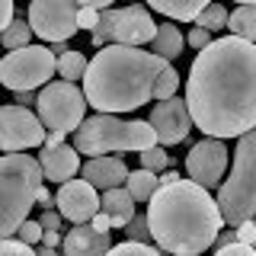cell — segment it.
I'll list each match as a JSON object with an SVG mask.
<instances>
[{"mask_svg": "<svg viewBox=\"0 0 256 256\" xmlns=\"http://www.w3.org/2000/svg\"><path fill=\"white\" fill-rule=\"evenodd\" d=\"M186 109L205 138H240L256 125V45L224 36L198 48L186 80Z\"/></svg>", "mask_w": 256, "mask_h": 256, "instance_id": "1", "label": "cell"}, {"mask_svg": "<svg viewBox=\"0 0 256 256\" xmlns=\"http://www.w3.org/2000/svg\"><path fill=\"white\" fill-rule=\"evenodd\" d=\"M144 221L157 250L173 256H202L224 228L214 198L192 180L157 186L148 198Z\"/></svg>", "mask_w": 256, "mask_h": 256, "instance_id": "2", "label": "cell"}, {"mask_svg": "<svg viewBox=\"0 0 256 256\" xmlns=\"http://www.w3.org/2000/svg\"><path fill=\"white\" fill-rule=\"evenodd\" d=\"M164 58L132 45H102L84 70V100L96 112H134L150 102L154 80L164 70Z\"/></svg>", "mask_w": 256, "mask_h": 256, "instance_id": "3", "label": "cell"}, {"mask_svg": "<svg viewBox=\"0 0 256 256\" xmlns=\"http://www.w3.org/2000/svg\"><path fill=\"white\" fill-rule=\"evenodd\" d=\"M45 182L42 166L29 154H4L0 157V240L13 237L16 228L36 208V192Z\"/></svg>", "mask_w": 256, "mask_h": 256, "instance_id": "4", "label": "cell"}, {"mask_svg": "<svg viewBox=\"0 0 256 256\" xmlns=\"http://www.w3.org/2000/svg\"><path fill=\"white\" fill-rule=\"evenodd\" d=\"M157 144L154 128L148 122H125L118 116H109V112H96V116L84 118L74 132V148L77 154H112V150H144Z\"/></svg>", "mask_w": 256, "mask_h": 256, "instance_id": "5", "label": "cell"}, {"mask_svg": "<svg viewBox=\"0 0 256 256\" xmlns=\"http://www.w3.org/2000/svg\"><path fill=\"white\" fill-rule=\"evenodd\" d=\"M214 205H218L221 224H228V228H237L240 221L253 218L256 212V134L253 128L240 134L234 164H230V180L218 182Z\"/></svg>", "mask_w": 256, "mask_h": 256, "instance_id": "6", "label": "cell"}, {"mask_svg": "<svg viewBox=\"0 0 256 256\" xmlns=\"http://www.w3.org/2000/svg\"><path fill=\"white\" fill-rule=\"evenodd\" d=\"M36 109H38V122L45 128L70 134V132H77L80 122H84L86 100H84V90H77V84L48 80V84L38 86V93H36Z\"/></svg>", "mask_w": 256, "mask_h": 256, "instance_id": "7", "label": "cell"}, {"mask_svg": "<svg viewBox=\"0 0 256 256\" xmlns=\"http://www.w3.org/2000/svg\"><path fill=\"white\" fill-rule=\"evenodd\" d=\"M54 74V54L45 45H22L0 58V84L6 90H38Z\"/></svg>", "mask_w": 256, "mask_h": 256, "instance_id": "8", "label": "cell"}, {"mask_svg": "<svg viewBox=\"0 0 256 256\" xmlns=\"http://www.w3.org/2000/svg\"><path fill=\"white\" fill-rule=\"evenodd\" d=\"M29 29L45 42H68L77 32V4L74 0H32Z\"/></svg>", "mask_w": 256, "mask_h": 256, "instance_id": "9", "label": "cell"}, {"mask_svg": "<svg viewBox=\"0 0 256 256\" xmlns=\"http://www.w3.org/2000/svg\"><path fill=\"white\" fill-rule=\"evenodd\" d=\"M45 144V125L38 122L36 112L22 106H0V150L4 154H20L26 148H42Z\"/></svg>", "mask_w": 256, "mask_h": 256, "instance_id": "10", "label": "cell"}, {"mask_svg": "<svg viewBox=\"0 0 256 256\" xmlns=\"http://www.w3.org/2000/svg\"><path fill=\"white\" fill-rule=\"evenodd\" d=\"M228 148L221 138H202L186 157V173L196 186L202 189H218V182L224 180L228 170Z\"/></svg>", "mask_w": 256, "mask_h": 256, "instance_id": "11", "label": "cell"}, {"mask_svg": "<svg viewBox=\"0 0 256 256\" xmlns=\"http://www.w3.org/2000/svg\"><path fill=\"white\" fill-rule=\"evenodd\" d=\"M148 125L154 128V138H157L160 148H170V144L186 141L189 132H192V118H189L186 100H180V96L160 100L154 106V112H150Z\"/></svg>", "mask_w": 256, "mask_h": 256, "instance_id": "12", "label": "cell"}, {"mask_svg": "<svg viewBox=\"0 0 256 256\" xmlns=\"http://www.w3.org/2000/svg\"><path fill=\"white\" fill-rule=\"evenodd\" d=\"M154 16L148 13V6L141 4H128L122 10H112V36L109 45H132L141 48L154 38Z\"/></svg>", "mask_w": 256, "mask_h": 256, "instance_id": "13", "label": "cell"}, {"mask_svg": "<svg viewBox=\"0 0 256 256\" xmlns=\"http://www.w3.org/2000/svg\"><path fill=\"white\" fill-rule=\"evenodd\" d=\"M58 214L70 224H86L100 212V192H96L86 180H68L61 182L58 196H54Z\"/></svg>", "mask_w": 256, "mask_h": 256, "instance_id": "14", "label": "cell"}, {"mask_svg": "<svg viewBox=\"0 0 256 256\" xmlns=\"http://www.w3.org/2000/svg\"><path fill=\"white\" fill-rule=\"evenodd\" d=\"M38 166H42V176L52 182H68L77 176L80 166V154L74 144H42L38 150Z\"/></svg>", "mask_w": 256, "mask_h": 256, "instance_id": "15", "label": "cell"}, {"mask_svg": "<svg viewBox=\"0 0 256 256\" xmlns=\"http://www.w3.org/2000/svg\"><path fill=\"white\" fill-rule=\"evenodd\" d=\"M80 176L96 189V192H106V189H116L125 182L128 176V166L122 157H109V154H100V157H90L84 166H80Z\"/></svg>", "mask_w": 256, "mask_h": 256, "instance_id": "16", "label": "cell"}, {"mask_svg": "<svg viewBox=\"0 0 256 256\" xmlns=\"http://www.w3.org/2000/svg\"><path fill=\"white\" fill-rule=\"evenodd\" d=\"M109 246V230H96L90 224H74L61 237L64 256H106Z\"/></svg>", "mask_w": 256, "mask_h": 256, "instance_id": "17", "label": "cell"}, {"mask_svg": "<svg viewBox=\"0 0 256 256\" xmlns=\"http://www.w3.org/2000/svg\"><path fill=\"white\" fill-rule=\"evenodd\" d=\"M100 212L109 214V224L112 228H125L134 214V198L125 192V186H116V189H106L100 198Z\"/></svg>", "mask_w": 256, "mask_h": 256, "instance_id": "18", "label": "cell"}, {"mask_svg": "<svg viewBox=\"0 0 256 256\" xmlns=\"http://www.w3.org/2000/svg\"><path fill=\"white\" fill-rule=\"evenodd\" d=\"M144 4H148L150 10L164 13L170 22H192L208 4H214V0H144Z\"/></svg>", "mask_w": 256, "mask_h": 256, "instance_id": "19", "label": "cell"}, {"mask_svg": "<svg viewBox=\"0 0 256 256\" xmlns=\"http://www.w3.org/2000/svg\"><path fill=\"white\" fill-rule=\"evenodd\" d=\"M182 45H186V38H182V32L176 22H164V26L154 29V38H150V54H157V58L164 61H173L182 54Z\"/></svg>", "mask_w": 256, "mask_h": 256, "instance_id": "20", "label": "cell"}, {"mask_svg": "<svg viewBox=\"0 0 256 256\" xmlns=\"http://www.w3.org/2000/svg\"><path fill=\"white\" fill-rule=\"evenodd\" d=\"M224 29H230V36H234V38L253 42V38H256V6L253 4L237 6V10L228 16V26H224Z\"/></svg>", "mask_w": 256, "mask_h": 256, "instance_id": "21", "label": "cell"}, {"mask_svg": "<svg viewBox=\"0 0 256 256\" xmlns=\"http://www.w3.org/2000/svg\"><path fill=\"white\" fill-rule=\"evenodd\" d=\"M122 186H125V192L134 198V202H148L160 182H157V173H150V170H144V166H141V170H132V173L125 176Z\"/></svg>", "mask_w": 256, "mask_h": 256, "instance_id": "22", "label": "cell"}, {"mask_svg": "<svg viewBox=\"0 0 256 256\" xmlns=\"http://www.w3.org/2000/svg\"><path fill=\"white\" fill-rule=\"evenodd\" d=\"M84 70H86V58H84V52H77V48H68L64 54L54 58V74H61L68 84L84 80Z\"/></svg>", "mask_w": 256, "mask_h": 256, "instance_id": "23", "label": "cell"}, {"mask_svg": "<svg viewBox=\"0 0 256 256\" xmlns=\"http://www.w3.org/2000/svg\"><path fill=\"white\" fill-rule=\"evenodd\" d=\"M29 38H32V29H29L26 16H13V20H10V26L0 32V45H4L6 52H16V48L29 45Z\"/></svg>", "mask_w": 256, "mask_h": 256, "instance_id": "24", "label": "cell"}, {"mask_svg": "<svg viewBox=\"0 0 256 256\" xmlns=\"http://www.w3.org/2000/svg\"><path fill=\"white\" fill-rule=\"evenodd\" d=\"M192 22H196L198 29H205V32H221L224 26H228V10H224L221 4H208Z\"/></svg>", "mask_w": 256, "mask_h": 256, "instance_id": "25", "label": "cell"}, {"mask_svg": "<svg viewBox=\"0 0 256 256\" xmlns=\"http://www.w3.org/2000/svg\"><path fill=\"white\" fill-rule=\"evenodd\" d=\"M138 157H141V166H144V170H150V173H164V170H170V166H173L170 154H166L160 144H150V148H144Z\"/></svg>", "mask_w": 256, "mask_h": 256, "instance_id": "26", "label": "cell"}, {"mask_svg": "<svg viewBox=\"0 0 256 256\" xmlns=\"http://www.w3.org/2000/svg\"><path fill=\"white\" fill-rule=\"evenodd\" d=\"M176 86H180V74L170 68V64H164V70L157 74L154 80V93H150V100H170L176 93Z\"/></svg>", "mask_w": 256, "mask_h": 256, "instance_id": "27", "label": "cell"}, {"mask_svg": "<svg viewBox=\"0 0 256 256\" xmlns=\"http://www.w3.org/2000/svg\"><path fill=\"white\" fill-rule=\"evenodd\" d=\"M106 256H164L157 250V246H150V244H138V240H125V244H118V246H109Z\"/></svg>", "mask_w": 256, "mask_h": 256, "instance_id": "28", "label": "cell"}, {"mask_svg": "<svg viewBox=\"0 0 256 256\" xmlns=\"http://www.w3.org/2000/svg\"><path fill=\"white\" fill-rule=\"evenodd\" d=\"M16 240H22V244H29V246L42 244V224L26 218V221L20 224V228H16Z\"/></svg>", "mask_w": 256, "mask_h": 256, "instance_id": "29", "label": "cell"}, {"mask_svg": "<svg viewBox=\"0 0 256 256\" xmlns=\"http://www.w3.org/2000/svg\"><path fill=\"white\" fill-rule=\"evenodd\" d=\"M125 230H128V240L150 244V230H148V221H144V214H132V221L125 224Z\"/></svg>", "mask_w": 256, "mask_h": 256, "instance_id": "30", "label": "cell"}, {"mask_svg": "<svg viewBox=\"0 0 256 256\" xmlns=\"http://www.w3.org/2000/svg\"><path fill=\"white\" fill-rule=\"evenodd\" d=\"M0 256H36L29 244H22V240H13V237H4L0 240Z\"/></svg>", "mask_w": 256, "mask_h": 256, "instance_id": "31", "label": "cell"}, {"mask_svg": "<svg viewBox=\"0 0 256 256\" xmlns=\"http://www.w3.org/2000/svg\"><path fill=\"white\" fill-rule=\"evenodd\" d=\"M234 237H237V244H246V246H253V240H256V224H253V218L240 221L237 228H234Z\"/></svg>", "mask_w": 256, "mask_h": 256, "instance_id": "32", "label": "cell"}, {"mask_svg": "<svg viewBox=\"0 0 256 256\" xmlns=\"http://www.w3.org/2000/svg\"><path fill=\"white\" fill-rule=\"evenodd\" d=\"M96 20H100V10H93V6H77V29H93Z\"/></svg>", "mask_w": 256, "mask_h": 256, "instance_id": "33", "label": "cell"}, {"mask_svg": "<svg viewBox=\"0 0 256 256\" xmlns=\"http://www.w3.org/2000/svg\"><path fill=\"white\" fill-rule=\"evenodd\" d=\"M214 256H256L253 253V246H246V244H228V246H218V250H214Z\"/></svg>", "mask_w": 256, "mask_h": 256, "instance_id": "34", "label": "cell"}, {"mask_svg": "<svg viewBox=\"0 0 256 256\" xmlns=\"http://www.w3.org/2000/svg\"><path fill=\"white\" fill-rule=\"evenodd\" d=\"M38 224H42V230H61L64 218H61L58 212H52V208H45V212H42V218H38Z\"/></svg>", "mask_w": 256, "mask_h": 256, "instance_id": "35", "label": "cell"}, {"mask_svg": "<svg viewBox=\"0 0 256 256\" xmlns=\"http://www.w3.org/2000/svg\"><path fill=\"white\" fill-rule=\"evenodd\" d=\"M208 42H212V32H205V29H198V26L186 36V45H192L196 52H198V48H205Z\"/></svg>", "mask_w": 256, "mask_h": 256, "instance_id": "36", "label": "cell"}, {"mask_svg": "<svg viewBox=\"0 0 256 256\" xmlns=\"http://www.w3.org/2000/svg\"><path fill=\"white\" fill-rule=\"evenodd\" d=\"M13 16H16V13H13V0H0V32L10 26Z\"/></svg>", "mask_w": 256, "mask_h": 256, "instance_id": "37", "label": "cell"}, {"mask_svg": "<svg viewBox=\"0 0 256 256\" xmlns=\"http://www.w3.org/2000/svg\"><path fill=\"white\" fill-rule=\"evenodd\" d=\"M52 202H54V198H52V189L42 182V186H38V192H36V205L45 212V208H52Z\"/></svg>", "mask_w": 256, "mask_h": 256, "instance_id": "38", "label": "cell"}, {"mask_svg": "<svg viewBox=\"0 0 256 256\" xmlns=\"http://www.w3.org/2000/svg\"><path fill=\"white\" fill-rule=\"evenodd\" d=\"M13 102H16V106H22V109L36 106V90H20V93L13 96Z\"/></svg>", "mask_w": 256, "mask_h": 256, "instance_id": "39", "label": "cell"}, {"mask_svg": "<svg viewBox=\"0 0 256 256\" xmlns=\"http://www.w3.org/2000/svg\"><path fill=\"white\" fill-rule=\"evenodd\" d=\"M86 224H90V228H96V230H112V224H109V214H106V212H96Z\"/></svg>", "mask_w": 256, "mask_h": 256, "instance_id": "40", "label": "cell"}, {"mask_svg": "<svg viewBox=\"0 0 256 256\" xmlns=\"http://www.w3.org/2000/svg\"><path fill=\"white\" fill-rule=\"evenodd\" d=\"M42 246L58 250V246H61V234H58V230H42Z\"/></svg>", "mask_w": 256, "mask_h": 256, "instance_id": "41", "label": "cell"}, {"mask_svg": "<svg viewBox=\"0 0 256 256\" xmlns=\"http://www.w3.org/2000/svg\"><path fill=\"white\" fill-rule=\"evenodd\" d=\"M77 6H93V10H109L116 0H74Z\"/></svg>", "mask_w": 256, "mask_h": 256, "instance_id": "42", "label": "cell"}, {"mask_svg": "<svg viewBox=\"0 0 256 256\" xmlns=\"http://www.w3.org/2000/svg\"><path fill=\"white\" fill-rule=\"evenodd\" d=\"M234 228H230V230H218V237H214V244L212 246H228V244H234Z\"/></svg>", "mask_w": 256, "mask_h": 256, "instance_id": "43", "label": "cell"}, {"mask_svg": "<svg viewBox=\"0 0 256 256\" xmlns=\"http://www.w3.org/2000/svg\"><path fill=\"white\" fill-rule=\"evenodd\" d=\"M36 256H58V250H52V246H42V244H38V246H36Z\"/></svg>", "mask_w": 256, "mask_h": 256, "instance_id": "44", "label": "cell"}, {"mask_svg": "<svg viewBox=\"0 0 256 256\" xmlns=\"http://www.w3.org/2000/svg\"><path fill=\"white\" fill-rule=\"evenodd\" d=\"M64 141V134L61 132H52V134H45V144H61Z\"/></svg>", "mask_w": 256, "mask_h": 256, "instance_id": "45", "label": "cell"}, {"mask_svg": "<svg viewBox=\"0 0 256 256\" xmlns=\"http://www.w3.org/2000/svg\"><path fill=\"white\" fill-rule=\"evenodd\" d=\"M68 52V42H52V54H64Z\"/></svg>", "mask_w": 256, "mask_h": 256, "instance_id": "46", "label": "cell"}, {"mask_svg": "<svg viewBox=\"0 0 256 256\" xmlns=\"http://www.w3.org/2000/svg\"><path fill=\"white\" fill-rule=\"evenodd\" d=\"M237 4H240V6H244V4H253V0H237Z\"/></svg>", "mask_w": 256, "mask_h": 256, "instance_id": "47", "label": "cell"}]
</instances>
